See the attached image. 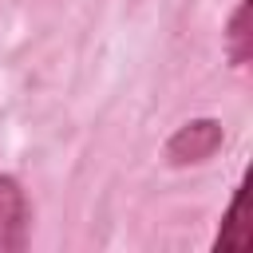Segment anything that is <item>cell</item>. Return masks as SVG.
Returning <instances> with one entry per match:
<instances>
[{"mask_svg": "<svg viewBox=\"0 0 253 253\" xmlns=\"http://www.w3.org/2000/svg\"><path fill=\"white\" fill-rule=\"evenodd\" d=\"M241 202H245V190L237 186V190H233V198H229V210H225L221 233H217V245H221V249H241V245H245V225H241Z\"/></svg>", "mask_w": 253, "mask_h": 253, "instance_id": "obj_4", "label": "cell"}, {"mask_svg": "<svg viewBox=\"0 0 253 253\" xmlns=\"http://www.w3.org/2000/svg\"><path fill=\"white\" fill-rule=\"evenodd\" d=\"M32 233V206L20 178L0 174V253H24Z\"/></svg>", "mask_w": 253, "mask_h": 253, "instance_id": "obj_2", "label": "cell"}, {"mask_svg": "<svg viewBox=\"0 0 253 253\" xmlns=\"http://www.w3.org/2000/svg\"><path fill=\"white\" fill-rule=\"evenodd\" d=\"M249 12H253V0H237L229 24H225V55L233 67H245L249 55H253V32H249Z\"/></svg>", "mask_w": 253, "mask_h": 253, "instance_id": "obj_3", "label": "cell"}, {"mask_svg": "<svg viewBox=\"0 0 253 253\" xmlns=\"http://www.w3.org/2000/svg\"><path fill=\"white\" fill-rule=\"evenodd\" d=\"M225 142V126L217 119H190L166 138V162L170 166H198L213 158Z\"/></svg>", "mask_w": 253, "mask_h": 253, "instance_id": "obj_1", "label": "cell"}]
</instances>
